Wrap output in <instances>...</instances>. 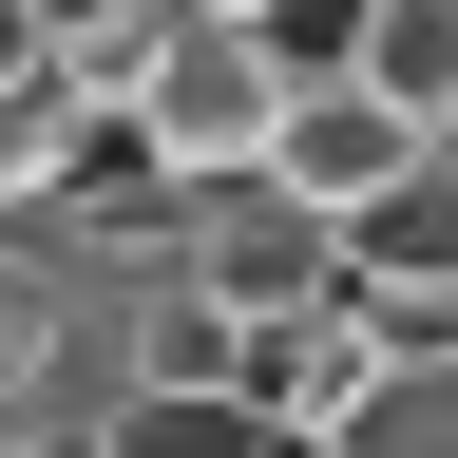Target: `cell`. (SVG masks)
<instances>
[{
    "label": "cell",
    "mask_w": 458,
    "mask_h": 458,
    "mask_svg": "<svg viewBox=\"0 0 458 458\" xmlns=\"http://www.w3.org/2000/svg\"><path fill=\"white\" fill-rule=\"evenodd\" d=\"M172 286L229 325H286V306H344V229L286 191V172H210V191H172Z\"/></svg>",
    "instance_id": "2"
},
{
    "label": "cell",
    "mask_w": 458,
    "mask_h": 458,
    "mask_svg": "<svg viewBox=\"0 0 458 458\" xmlns=\"http://www.w3.org/2000/svg\"><path fill=\"white\" fill-rule=\"evenodd\" d=\"M20 77H57V20H38V0H0V96H20Z\"/></svg>",
    "instance_id": "6"
},
{
    "label": "cell",
    "mask_w": 458,
    "mask_h": 458,
    "mask_svg": "<svg viewBox=\"0 0 458 458\" xmlns=\"http://www.w3.org/2000/svg\"><path fill=\"white\" fill-rule=\"evenodd\" d=\"M267 172H286V191L344 229L363 191H401V172H420V114H382L363 77H306V96H286V134H267Z\"/></svg>",
    "instance_id": "3"
},
{
    "label": "cell",
    "mask_w": 458,
    "mask_h": 458,
    "mask_svg": "<svg viewBox=\"0 0 458 458\" xmlns=\"http://www.w3.org/2000/svg\"><path fill=\"white\" fill-rule=\"evenodd\" d=\"M306 458H458V344H382L306 420Z\"/></svg>",
    "instance_id": "4"
},
{
    "label": "cell",
    "mask_w": 458,
    "mask_h": 458,
    "mask_svg": "<svg viewBox=\"0 0 458 458\" xmlns=\"http://www.w3.org/2000/svg\"><path fill=\"white\" fill-rule=\"evenodd\" d=\"M0 458H114V420H0Z\"/></svg>",
    "instance_id": "7"
},
{
    "label": "cell",
    "mask_w": 458,
    "mask_h": 458,
    "mask_svg": "<svg viewBox=\"0 0 458 458\" xmlns=\"http://www.w3.org/2000/svg\"><path fill=\"white\" fill-rule=\"evenodd\" d=\"M344 77H363L382 114H458V0H363V38H344Z\"/></svg>",
    "instance_id": "5"
},
{
    "label": "cell",
    "mask_w": 458,
    "mask_h": 458,
    "mask_svg": "<svg viewBox=\"0 0 458 458\" xmlns=\"http://www.w3.org/2000/svg\"><path fill=\"white\" fill-rule=\"evenodd\" d=\"M286 57H267V20H210V0H172L153 20V57L114 77V114L153 134V172L172 191H210V172H267V134H286Z\"/></svg>",
    "instance_id": "1"
},
{
    "label": "cell",
    "mask_w": 458,
    "mask_h": 458,
    "mask_svg": "<svg viewBox=\"0 0 458 458\" xmlns=\"http://www.w3.org/2000/svg\"><path fill=\"white\" fill-rule=\"evenodd\" d=\"M420 153H439V191H458V114H439V134H420Z\"/></svg>",
    "instance_id": "8"
}]
</instances>
